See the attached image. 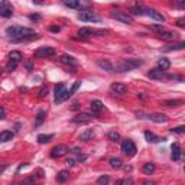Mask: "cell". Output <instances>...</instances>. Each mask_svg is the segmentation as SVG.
I'll use <instances>...</instances> for the list:
<instances>
[{"label":"cell","mask_w":185,"mask_h":185,"mask_svg":"<svg viewBox=\"0 0 185 185\" xmlns=\"http://www.w3.org/2000/svg\"><path fill=\"white\" fill-rule=\"evenodd\" d=\"M171 133H177V135H185V126H177V127L171 129Z\"/></svg>","instance_id":"d590c367"},{"label":"cell","mask_w":185,"mask_h":185,"mask_svg":"<svg viewBox=\"0 0 185 185\" xmlns=\"http://www.w3.org/2000/svg\"><path fill=\"white\" fill-rule=\"evenodd\" d=\"M149 29L152 30H156L158 33H161V32H163V26H162V23H159V25H149Z\"/></svg>","instance_id":"f35d334b"},{"label":"cell","mask_w":185,"mask_h":185,"mask_svg":"<svg viewBox=\"0 0 185 185\" xmlns=\"http://www.w3.org/2000/svg\"><path fill=\"white\" fill-rule=\"evenodd\" d=\"M55 104H61L62 101H65L67 98H69V91L65 88L64 84H57L55 85Z\"/></svg>","instance_id":"277c9868"},{"label":"cell","mask_w":185,"mask_h":185,"mask_svg":"<svg viewBox=\"0 0 185 185\" xmlns=\"http://www.w3.org/2000/svg\"><path fill=\"white\" fill-rule=\"evenodd\" d=\"M13 139V133L12 132H8V130H4V132L0 133V142H8V140Z\"/></svg>","instance_id":"4dcf8cb0"},{"label":"cell","mask_w":185,"mask_h":185,"mask_svg":"<svg viewBox=\"0 0 185 185\" xmlns=\"http://www.w3.org/2000/svg\"><path fill=\"white\" fill-rule=\"evenodd\" d=\"M171 149H172V153H171V158L174 159V161H178V159L181 158V147H179V145H178V143H174Z\"/></svg>","instance_id":"7402d4cb"},{"label":"cell","mask_w":185,"mask_h":185,"mask_svg":"<svg viewBox=\"0 0 185 185\" xmlns=\"http://www.w3.org/2000/svg\"><path fill=\"white\" fill-rule=\"evenodd\" d=\"M142 171H143V174H146V175H151V174H153L156 171V166H155V163H152V162H147V163H145L143 165V168H142Z\"/></svg>","instance_id":"484cf974"},{"label":"cell","mask_w":185,"mask_h":185,"mask_svg":"<svg viewBox=\"0 0 185 185\" xmlns=\"http://www.w3.org/2000/svg\"><path fill=\"white\" fill-rule=\"evenodd\" d=\"M45 119H46V113H45V111H44V110L38 111V114H36V119H35V126H36V127H39L41 125H44Z\"/></svg>","instance_id":"603a6c76"},{"label":"cell","mask_w":185,"mask_h":185,"mask_svg":"<svg viewBox=\"0 0 185 185\" xmlns=\"http://www.w3.org/2000/svg\"><path fill=\"white\" fill-rule=\"evenodd\" d=\"M93 137H94V132H93L91 129H88V130H85L84 133L80 135V140H81V142H88V140L93 139Z\"/></svg>","instance_id":"4316f807"},{"label":"cell","mask_w":185,"mask_h":185,"mask_svg":"<svg viewBox=\"0 0 185 185\" xmlns=\"http://www.w3.org/2000/svg\"><path fill=\"white\" fill-rule=\"evenodd\" d=\"M78 36L81 39H88L90 36H95V29H91V28H81L78 30Z\"/></svg>","instance_id":"2e32d148"},{"label":"cell","mask_w":185,"mask_h":185,"mask_svg":"<svg viewBox=\"0 0 185 185\" xmlns=\"http://www.w3.org/2000/svg\"><path fill=\"white\" fill-rule=\"evenodd\" d=\"M77 18H78L80 20H83V22H101V18L93 10L81 12V13H78Z\"/></svg>","instance_id":"8992f818"},{"label":"cell","mask_w":185,"mask_h":185,"mask_svg":"<svg viewBox=\"0 0 185 185\" xmlns=\"http://www.w3.org/2000/svg\"><path fill=\"white\" fill-rule=\"evenodd\" d=\"M179 8H181L182 10H185V2H182V3H179Z\"/></svg>","instance_id":"db71d44e"},{"label":"cell","mask_w":185,"mask_h":185,"mask_svg":"<svg viewBox=\"0 0 185 185\" xmlns=\"http://www.w3.org/2000/svg\"><path fill=\"white\" fill-rule=\"evenodd\" d=\"M68 153V147L65 146V145H58V146H55L51 151V158L57 159V158H62V156H65Z\"/></svg>","instance_id":"8fae6325"},{"label":"cell","mask_w":185,"mask_h":185,"mask_svg":"<svg viewBox=\"0 0 185 185\" xmlns=\"http://www.w3.org/2000/svg\"><path fill=\"white\" fill-rule=\"evenodd\" d=\"M38 177H44V171L42 169H38Z\"/></svg>","instance_id":"f5cc1de1"},{"label":"cell","mask_w":185,"mask_h":185,"mask_svg":"<svg viewBox=\"0 0 185 185\" xmlns=\"http://www.w3.org/2000/svg\"><path fill=\"white\" fill-rule=\"evenodd\" d=\"M145 185H153V182H149V181H145Z\"/></svg>","instance_id":"11a10c76"},{"label":"cell","mask_w":185,"mask_h":185,"mask_svg":"<svg viewBox=\"0 0 185 185\" xmlns=\"http://www.w3.org/2000/svg\"><path fill=\"white\" fill-rule=\"evenodd\" d=\"M175 26L185 29V18H179V19H177V20H175Z\"/></svg>","instance_id":"b9f144b4"},{"label":"cell","mask_w":185,"mask_h":185,"mask_svg":"<svg viewBox=\"0 0 185 185\" xmlns=\"http://www.w3.org/2000/svg\"><path fill=\"white\" fill-rule=\"evenodd\" d=\"M6 117V110H4V107H2V110H0V119H4Z\"/></svg>","instance_id":"f6af8a7d"},{"label":"cell","mask_w":185,"mask_h":185,"mask_svg":"<svg viewBox=\"0 0 185 185\" xmlns=\"http://www.w3.org/2000/svg\"><path fill=\"white\" fill-rule=\"evenodd\" d=\"M142 64H143L142 59H120V61H117L116 65H114V71H117V72L133 71V69L139 68Z\"/></svg>","instance_id":"7a4b0ae2"},{"label":"cell","mask_w":185,"mask_h":185,"mask_svg":"<svg viewBox=\"0 0 185 185\" xmlns=\"http://www.w3.org/2000/svg\"><path fill=\"white\" fill-rule=\"evenodd\" d=\"M110 182V177H107V175H103V177H100L97 179V184L100 185H107Z\"/></svg>","instance_id":"74e56055"},{"label":"cell","mask_w":185,"mask_h":185,"mask_svg":"<svg viewBox=\"0 0 185 185\" xmlns=\"http://www.w3.org/2000/svg\"><path fill=\"white\" fill-rule=\"evenodd\" d=\"M147 120L153 121V123H166L168 121V116L163 113H153L147 116Z\"/></svg>","instance_id":"5bb4252c"},{"label":"cell","mask_w":185,"mask_h":185,"mask_svg":"<svg viewBox=\"0 0 185 185\" xmlns=\"http://www.w3.org/2000/svg\"><path fill=\"white\" fill-rule=\"evenodd\" d=\"M159 38L163 39V41H177L179 38V33L174 32V30H163L159 33Z\"/></svg>","instance_id":"4fadbf2b"},{"label":"cell","mask_w":185,"mask_h":185,"mask_svg":"<svg viewBox=\"0 0 185 185\" xmlns=\"http://www.w3.org/2000/svg\"><path fill=\"white\" fill-rule=\"evenodd\" d=\"M136 145L133 143L132 140H125L123 143H121V152L127 156H133L136 153Z\"/></svg>","instance_id":"9c48e42d"},{"label":"cell","mask_w":185,"mask_h":185,"mask_svg":"<svg viewBox=\"0 0 185 185\" xmlns=\"http://www.w3.org/2000/svg\"><path fill=\"white\" fill-rule=\"evenodd\" d=\"M46 95H48V88H46V87H42L41 90H39V97L44 98V97H46Z\"/></svg>","instance_id":"7bdbcfd3"},{"label":"cell","mask_w":185,"mask_h":185,"mask_svg":"<svg viewBox=\"0 0 185 185\" xmlns=\"http://www.w3.org/2000/svg\"><path fill=\"white\" fill-rule=\"evenodd\" d=\"M62 3L69 9H78V10H84V9L91 8L90 0H62Z\"/></svg>","instance_id":"3957f363"},{"label":"cell","mask_w":185,"mask_h":185,"mask_svg":"<svg viewBox=\"0 0 185 185\" xmlns=\"http://www.w3.org/2000/svg\"><path fill=\"white\" fill-rule=\"evenodd\" d=\"M25 67H26V68L29 69V71H32V69H33V65L30 64V62H26V64H25Z\"/></svg>","instance_id":"7dc6e473"},{"label":"cell","mask_w":185,"mask_h":185,"mask_svg":"<svg viewBox=\"0 0 185 185\" xmlns=\"http://www.w3.org/2000/svg\"><path fill=\"white\" fill-rule=\"evenodd\" d=\"M6 35L12 39V42H29L39 38V35L35 33L33 29L23 26H8Z\"/></svg>","instance_id":"6da1fadb"},{"label":"cell","mask_w":185,"mask_h":185,"mask_svg":"<svg viewBox=\"0 0 185 185\" xmlns=\"http://www.w3.org/2000/svg\"><path fill=\"white\" fill-rule=\"evenodd\" d=\"M80 85H81V81H77V83H74V85H72L71 90H69V97H71V95H74V93H75V91L80 88Z\"/></svg>","instance_id":"ab89813d"},{"label":"cell","mask_w":185,"mask_h":185,"mask_svg":"<svg viewBox=\"0 0 185 185\" xmlns=\"http://www.w3.org/2000/svg\"><path fill=\"white\" fill-rule=\"evenodd\" d=\"M32 2H33L35 4H42L44 2H45V0H32Z\"/></svg>","instance_id":"681fc988"},{"label":"cell","mask_w":185,"mask_h":185,"mask_svg":"<svg viewBox=\"0 0 185 185\" xmlns=\"http://www.w3.org/2000/svg\"><path fill=\"white\" fill-rule=\"evenodd\" d=\"M68 178H69V172H67V171H61L59 174L57 175V181L58 182H65Z\"/></svg>","instance_id":"d6a6232c"},{"label":"cell","mask_w":185,"mask_h":185,"mask_svg":"<svg viewBox=\"0 0 185 185\" xmlns=\"http://www.w3.org/2000/svg\"><path fill=\"white\" fill-rule=\"evenodd\" d=\"M9 61H13V62H18L19 64L20 61H22V52L20 51H12L9 54Z\"/></svg>","instance_id":"d4e9b609"},{"label":"cell","mask_w":185,"mask_h":185,"mask_svg":"<svg viewBox=\"0 0 185 185\" xmlns=\"http://www.w3.org/2000/svg\"><path fill=\"white\" fill-rule=\"evenodd\" d=\"M49 30H51V32H59L61 28L59 26H51L49 28Z\"/></svg>","instance_id":"bcb514c9"},{"label":"cell","mask_w":185,"mask_h":185,"mask_svg":"<svg viewBox=\"0 0 185 185\" xmlns=\"http://www.w3.org/2000/svg\"><path fill=\"white\" fill-rule=\"evenodd\" d=\"M107 137H109L111 142H117V140L120 139V135H119L117 132H109L107 133Z\"/></svg>","instance_id":"e575fe53"},{"label":"cell","mask_w":185,"mask_h":185,"mask_svg":"<svg viewBox=\"0 0 185 185\" xmlns=\"http://www.w3.org/2000/svg\"><path fill=\"white\" fill-rule=\"evenodd\" d=\"M103 103L100 101V100H93L91 101V111H93V116L94 117H98V114L101 113L103 110Z\"/></svg>","instance_id":"e0dca14e"},{"label":"cell","mask_w":185,"mask_h":185,"mask_svg":"<svg viewBox=\"0 0 185 185\" xmlns=\"http://www.w3.org/2000/svg\"><path fill=\"white\" fill-rule=\"evenodd\" d=\"M71 152H74V153H81V149H80V147H74Z\"/></svg>","instance_id":"c3c4849f"},{"label":"cell","mask_w":185,"mask_h":185,"mask_svg":"<svg viewBox=\"0 0 185 185\" xmlns=\"http://www.w3.org/2000/svg\"><path fill=\"white\" fill-rule=\"evenodd\" d=\"M36 58H49L55 55V49L52 46H42V48H38L33 54Z\"/></svg>","instance_id":"52a82bcc"},{"label":"cell","mask_w":185,"mask_h":185,"mask_svg":"<svg viewBox=\"0 0 185 185\" xmlns=\"http://www.w3.org/2000/svg\"><path fill=\"white\" fill-rule=\"evenodd\" d=\"M162 104L166 107H177V106H181L182 101L181 100H165Z\"/></svg>","instance_id":"1f68e13d"},{"label":"cell","mask_w":185,"mask_h":185,"mask_svg":"<svg viewBox=\"0 0 185 185\" xmlns=\"http://www.w3.org/2000/svg\"><path fill=\"white\" fill-rule=\"evenodd\" d=\"M29 18H30V19H32V20H36V19H39V16H38V15H30Z\"/></svg>","instance_id":"f907efd6"},{"label":"cell","mask_w":185,"mask_h":185,"mask_svg":"<svg viewBox=\"0 0 185 185\" xmlns=\"http://www.w3.org/2000/svg\"><path fill=\"white\" fill-rule=\"evenodd\" d=\"M171 67V61L168 59V58H161V59L158 61V68L162 69V71H166V69H169Z\"/></svg>","instance_id":"cb8c5ba5"},{"label":"cell","mask_w":185,"mask_h":185,"mask_svg":"<svg viewBox=\"0 0 185 185\" xmlns=\"http://www.w3.org/2000/svg\"><path fill=\"white\" fill-rule=\"evenodd\" d=\"M130 12H132L133 15H143V9L139 8V6H133V8L130 9Z\"/></svg>","instance_id":"60d3db41"},{"label":"cell","mask_w":185,"mask_h":185,"mask_svg":"<svg viewBox=\"0 0 185 185\" xmlns=\"http://www.w3.org/2000/svg\"><path fill=\"white\" fill-rule=\"evenodd\" d=\"M0 16L2 18H12L13 16V8L9 3V0H2V4H0Z\"/></svg>","instance_id":"ba28073f"},{"label":"cell","mask_w":185,"mask_h":185,"mask_svg":"<svg viewBox=\"0 0 185 185\" xmlns=\"http://www.w3.org/2000/svg\"><path fill=\"white\" fill-rule=\"evenodd\" d=\"M52 139H54V135H39V136H38V142L41 145L49 143Z\"/></svg>","instance_id":"f546056e"},{"label":"cell","mask_w":185,"mask_h":185,"mask_svg":"<svg viewBox=\"0 0 185 185\" xmlns=\"http://www.w3.org/2000/svg\"><path fill=\"white\" fill-rule=\"evenodd\" d=\"M143 15L153 20H156V22H161V23L165 22V16L162 13H159V12H156L155 9H143Z\"/></svg>","instance_id":"30bf717a"},{"label":"cell","mask_w":185,"mask_h":185,"mask_svg":"<svg viewBox=\"0 0 185 185\" xmlns=\"http://www.w3.org/2000/svg\"><path fill=\"white\" fill-rule=\"evenodd\" d=\"M97 65H98V67H100L101 69L107 71V72L114 71V65L111 64L110 61H107V59H98V61H97Z\"/></svg>","instance_id":"ac0fdd59"},{"label":"cell","mask_w":185,"mask_h":185,"mask_svg":"<svg viewBox=\"0 0 185 185\" xmlns=\"http://www.w3.org/2000/svg\"><path fill=\"white\" fill-rule=\"evenodd\" d=\"M179 49H185V41L179 42V44H177V45L168 46V48H165V51H179Z\"/></svg>","instance_id":"836d02e7"},{"label":"cell","mask_w":185,"mask_h":185,"mask_svg":"<svg viewBox=\"0 0 185 185\" xmlns=\"http://www.w3.org/2000/svg\"><path fill=\"white\" fill-rule=\"evenodd\" d=\"M87 159V156H80V159H78V162H84Z\"/></svg>","instance_id":"816d5d0a"},{"label":"cell","mask_w":185,"mask_h":185,"mask_svg":"<svg viewBox=\"0 0 185 185\" xmlns=\"http://www.w3.org/2000/svg\"><path fill=\"white\" fill-rule=\"evenodd\" d=\"M147 77H149L151 80H163V78H166V74L162 71V69L153 68L147 72Z\"/></svg>","instance_id":"9a60e30c"},{"label":"cell","mask_w":185,"mask_h":185,"mask_svg":"<svg viewBox=\"0 0 185 185\" xmlns=\"http://www.w3.org/2000/svg\"><path fill=\"white\" fill-rule=\"evenodd\" d=\"M16 67H18V62H13V61H9L8 65H6V71L8 72H13L16 69Z\"/></svg>","instance_id":"8d00e7d4"},{"label":"cell","mask_w":185,"mask_h":185,"mask_svg":"<svg viewBox=\"0 0 185 185\" xmlns=\"http://www.w3.org/2000/svg\"><path fill=\"white\" fill-rule=\"evenodd\" d=\"M110 166L111 168H114V169H119V168H121L123 166V162H121L120 158H110Z\"/></svg>","instance_id":"f1b7e54d"},{"label":"cell","mask_w":185,"mask_h":185,"mask_svg":"<svg viewBox=\"0 0 185 185\" xmlns=\"http://www.w3.org/2000/svg\"><path fill=\"white\" fill-rule=\"evenodd\" d=\"M65 162H67V165H68V166H74V165H75V161H74L72 158H68Z\"/></svg>","instance_id":"ee69618b"},{"label":"cell","mask_w":185,"mask_h":185,"mask_svg":"<svg viewBox=\"0 0 185 185\" xmlns=\"http://www.w3.org/2000/svg\"><path fill=\"white\" fill-rule=\"evenodd\" d=\"M110 16H111L113 19L119 20V22L126 23V25H132V23L135 22V19H133V16H132V15H129L127 12L113 10V12H110Z\"/></svg>","instance_id":"5b68a950"},{"label":"cell","mask_w":185,"mask_h":185,"mask_svg":"<svg viewBox=\"0 0 185 185\" xmlns=\"http://www.w3.org/2000/svg\"><path fill=\"white\" fill-rule=\"evenodd\" d=\"M59 61L62 62V64H67V65H77V59H75V58L71 57V55H67V54L61 55Z\"/></svg>","instance_id":"44dd1931"},{"label":"cell","mask_w":185,"mask_h":185,"mask_svg":"<svg viewBox=\"0 0 185 185\" xmlns=\"http://www.w3.org/2000/svg\"><path fill=\"white\" fill-rule=\"evenodd\" d=\"M145 137H146L147 142H152V143H155V142H161V140H166L165 137H159V136H156L155 133L149 132V130H146V132H145Z\"/></svg>","instance_id":"ffe728a7"},{"label":"cell","mask_w":185,"mask_h":185,"mask_svg":"<svg viewBox=\"0 0 185 185\" xmlns=\"http://www.w3.org/2000/svg\"><path fill=\"white\" fill-rule=\"evenodd\" d=\"M166 80L177 81V83H185V77L181 74H166Z\"/></svg>","instance_id":"83f0119b"},{"label":"cell","mask_w":185,"mask_h":185,"mask_svg":"<svg viewBox=\"0 0 185 185\" xmlns=\"http://www.w3.org/2000/svg\"><path fill=\"white\" fill-rule=\"evenodd\" d=\"M93 117L91 114L88 113H78L77 116H74V119H72V121L74 123H78V125H87V123H90L91 120H93Z\"/></svg>","instance_id":"7c38bea8"},{"label":"cell","mask_w":185,"mask_h":185,"mask_svg":"<svg viewBox=\"0 0 185 185\" xmlns=\"http://www.w3.org/2000/svg\"><path fill=\"white\" fill-rule=\"evenodd\" d=\"M111 90L114 91V93H117V94H126V91H127V87H126L125 84H120V83H113L111 84Z\"/></svg>","instance_id":"d6986e66"}]
</instances>
